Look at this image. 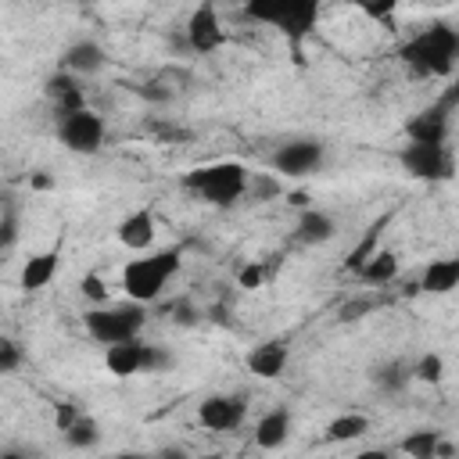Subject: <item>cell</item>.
<instances>
[{
    "mask_svg": "<svg viewBox=\"0 0 459 459\" xmlns=\"http://www.w3.org/2000/svg\"><path fill=\"white\" fill-rule=\"evenodd\" d=\"M57 140L72 154H97L100 143H104V118L90 108L57 115Z\"/></svg>",
    "mask_w": 459,
    "mask_h": 459,
    "instance_id": "obj_7",
    "label": "cell"
},
{
    "mask_svg": "<svg viewBox=\"0 0 459 459\" xmlns=\"http://www.w3.org/2000/svg\"><path fill=\"white\" fill-rule=\"evenodd\" d=\"M455 90H448L434 108H427V111H420L416 118H409V126H405V136H409V143H430V147H441L445 140H448V115H452V108H455Z\"/></svg>",
    "mask_w": 459,
    "mask_h": 459,
    "instance_id": "obj_9",
    "label": "cell"
},
{
    "mask_svg": "<svg viewBox=\"0 0 459 459\" xmlns=\"http://www.w3.org/2000/svg\"><path fill=\"white\" fill-rule=\"evenodd\" d=\"M86 323V333L93 341H100L104 348L111 344H122V341H133L140 337L143 323H147V305H136V301H126V305H97L82 316Z\"/></svg>",
    "mask_w": 459,
    "mask_h": 459,
    "instance_id": "obj_4",
    "label": "cell"
},
{
    "mask_svg": "<svg viewBox=\"0 0 459 459\" xmlns=\"http://www.w3.org/2000/svg\"><path fill=\"white\" fill-rule=\"evenodd\" d=\"M387 219H391V215H380V219H377V222H373L366 233H362V240L351 247V255L344 258V269H348V273H355V269H359V265H362L369 255H377V251H380V237H384Z\"/></svg>",
    "mask_w": 459,
    "mask_h": 459,
    "instance_id": "obj_24",
    "label": "cell"
},
{
    "mask_svg": "<svg viewBox=\"0 0 459 459\" xmlns=\"http://www.w3.org/2000/svg\"><path fill=\"white\" fill-rule=\"evenodd\" d=\"M54 276H57V251H39V255H29V258H25L22 276H18V287H22L25 294H36V290H43Z\"/></svg>",
    "mask_w": 459,
    "mask_h": 459,
    "instance_id": "obj_16",
    "label": "cell"
},
{
    "mask_svg": "<svg viewBox=\"0 0 459 459\" xmlns=\"http://www.w3.org/2000/svg\"><path fill=\"white\" fill-rule=\"evenodd\" d=\"M18 344L14 341H7V337H0V373H7V369H14L18 366Z\"/></svg>",
    "mask_w": 459,
    "mask_h": 459,
    "instance_id": "obj_34",
    "label": "cell"
},
{
    "mask_svg": "<svg viewBox=\"0 0 459 459\" xmlns=\"http://www.w3.org/2000/svg\"><path fill=\"white\" fill-rule=\"evenodd\" d=\"M65 441H68L72 448H93V445L100 441V427H97V420L79 412V416L65 427Z\"/></svg>",
    "mask_w": 459,
    "mask_h": 459,
    "instance_id": "obj_26",
    "label": "cell"
},
{
    "mask_svg": "<svg viewBox=\"0 0 459 459\" xmlns=\"http://www.w3.org/2000/svg\"><path fill=\"white\" fill-rule=\"evenodd\" d=\"M0 459H25V452H14L11 448V452H0Z\"/></svg>",
    "mask_w": 459,
    "mask_h": 459,
    "instance_id": "obj_43",
    "label": "cell"
},
{
    "mask_svg": "<svg viewBox=\"0 0 459 459\" xmlns=\"http://www.w3.org/2000/svg\"><path fill=\"white\" fill-rule=\"evenodd\" d=\"M244 14H247L251 22L276 25V29L298 47V39L316 25L319 4H316V0H251V4H244Z\"/></svg>",
    "mask_w": 459,
    "mask_h": 459,
    "instance_id": "obj_5",
    "label": "cell"
},
{
    "mask_svg": "<svg viewBox=\"0 0 459 459\" xmlns=\"http://www.w3.org/2000/svg\"><path fill=\"white\" fill-rule=\"evenodd\" d=\"M265 280H269V265H265V262H247V265H240V273H237V283H240L244 290H258Z\"/></svg>",
    "mask_w": 459,
    "mask_h": 459,
    "instance_id": "obj_28",
    "label": "cell"
},
{
    "mask_svg": "<svg viewBox=\"0 0 459 459\" xmlns=\"http://www.w3.org/2000/svg\"><path fill=\"white\" fill-rule=\"evenodd\" d=\"M416 287L427 290V294H452L459 287V258H434L423 269Z\"/></svg>",
    "mask_w": 459,
    "mask_h": 459,
    "instance_id": "obj_18",
    "label": "cell"
},
{
    "mask_svg": "<svg viewBox=\"0 0 459 459\" xmlns=\"http://www.w3.org/2000/svg\"><path fill=\"white\" fill-rule=\"evenodd\" d=\"M437 459H455V445H452L448 437L437 441Z\"/></svg>",
    "mask_w": 459,
    "mask_h": 459,
    "instance_id": "obj_39",
    "label": "cell"
},
{
    "mask_svg": "<svg viewBox=\"0 0 459 459\" xmlns=\"http://www.w3.org/2000/svg\"><path fill=\"white\" fill-rule=\"evenodd\" d=\"M115 459H151V455L147 452H118Z\"/></svg>",
    "mask_w": 459,
    "mask_h": 459,
    "instance_id": "obj_42",
    "label": "cell"
},
{
    "mask_svg": "<svg viewBox=\"0 0 459 459\" xmlns=\"http://www.w3.org/2000/svg\"><path fill=\"white\" fill-rule=\"evenodd\" d=\"M247 190H251L258 201H265V197H276V194H280V183H276L273 176H255V179H247Z\"/></svg>",
    "mask_w": 459,
    "mask_h": 459,
    "instance_id": "obj_32",
    "label": "cell"
},
{
    "mask_svg": "<svg viewBox=\"0 0 459 459\" xmlns=\"http://www.w3.org/2000/svg\"><path fill=\"white\" fill-rule=\"evenodd\" d=\"M151 459H190V455H186L179 445H165V448H158Z\"/></svg>",
    "mask_w": 459,
    "mask_h": 459,
    "instance_id": "obj_36",
    "label": "cell"
},
{
    "mask_svg": "<svg viewBox=\"0 0 459 459\" xmlns=\"http://www.w3.org/2000/svg\"><path fill=\"white\" fill-rule=\"evenodd\" d=\"M75 416H79V409H72V405H61V409H57V430H65V427H68Z\"/></svg>",
    "mask_w": 459,
    "mask_h": 459,
    "instance_id": "obj_37",
    "label": "cell"
},
{
    "mask_svg": "<svg viewBox=\"0 0 459 459\" xmlns=\"http://www.w3.org/2000/svg\"><path fill=\"white\" fill-rule=\"evenodd\" d=\"M14 240H18V212L14 208H4L0 212V251L14 247Z\"/></svg>",
    "mask_w": 459,
    "mask_h": 459,
    "instance_id": "obj_30",
    "label": "cell"
},
{
    "mask_svg": "<svg viewBox=\"0 0 459 459\" xmlns=\"http://www.w3.org/2000/svg\"><path fill=\"white\" fill-rule=\"evenodd\" d=\"M190 459H215V455H190Z\"/></svg>",
    "mask_w": 459,
    "mask_h": 459,
    "instance_id": "obj_44",
    "label": "cell"
},
{
    "mask_svg": "<svg viewBox=\"0 0 459 459\" xmlns=\"http://www.w3.org/2000/svg\"><path fill=\"white\" fill-rule=\"evenodd\" d=\"M140 97H147V100H154V104H165L169 97H172V90H154V82H147V86H133Z\"/></svg>",
    "mask_w": 459,
    "mask_h": 459,
    "instance_id": "obj_35",
    "label": "cell"
},
{
    "mask_svg": "<svg viewBox=\"0 0 459 459\" xmlns=\"http://www.w3.org/2000/svg\"><path fill=\"white\" fill-rule=\"evenodd\" d=\"M394 273H398V258H394V251H384V247H380L377 255H369V258L355 269V276H359L362 283H373V287L391 283Z\"/></svg>",
    "mask_w": 459,
    "mask_h": 459,
    "instance_id": "obj_21",
    "label": "cell"
},
{
    "mask_svg": "<svg viewBox=\"0 0 459 459\" xmlns=\"http://www.w3.org/2000/svg\"><path fill=\"white\" fill-rule=\"evenodd\" d=\"M409 380H412V369H409L402 359H391V362H384V366L373 369V384H377L380 391H387V394L405 391Z\"/></svg>",
    "mask_w": 459,
    "mask_h": 459,
    "instance_id": "obj_25",
    "label": "cell"
},
{
    "mask_svg": "<svg viewBox=\"0 0 459 459\" xmlns=\"http://www.w3.org/2000/svg\"><path fill=\"white\" fill-rule=\"evenodd\" d=\"M118 244L129 251H147L154 244V212L151 208H136L118 222Z\"/></svg>",
    "mask_w": 459,
    "mask_h": 459,
    "instance_id": "obj_14",
    "label": "cell"
},
{
    "mask_svg": "<svg viewBox=\"0 0 459 459\" xmlns=\"http://www.w3.org/2000/svg\"><path fill=\"white\" fill-rule=\"evenodd\" d=\"M244 416H247V398L244 394H212V398H204L197 405L201 427L219 430V434L222 430H237L244 423Z\"/></svg>",
    "mask_w": 459,
    "mask_h": 459,
    "instance_id": "obj_12",
    "label": "cell"
},
{
    "mask_svg": "<svg viewBox=\"0 0 459 459\" xmlns=\"http://www.w3.org/2000/svg\"><path fill=\"white\" fill-rule=\"evenodd\" d=\"M366 430H369V416H362V412H344V416H337V420L326 423V441H330V445L359 441Z\"/></svg>",
    "mask_w": 459,
    "mask_h": 459,
    "instance_id": "obj_22",
    "label": "cell"
},
{
    "mask_svg": "<svg viewBox=\"0 0 459 459\" xmlns=\"http://www.w3.org/2000/svg\"><path fill=\"white\" fill-rule=\"evenodd\" d=\"M402 165L416 179H448L452 176V151L448 143L430 147V143H405L402 147Z\"/></svg>",
    "mask_w": 459,
    "mask_h": 459,
    "instance_id": "obj_10",
    "label": "cell"
},
{
    "mask_svg": "<svg viewBox=\"0 0 459 459\" xmlns=\"http://www.w3.org/2000/svg\"><path fill=\"white\" fill-rule=\"evenodd\" d=\"M294 233H298L301 244H326V240L337 237V222H333V215H326L319 208H305L298 215V230Z\"/></svg>",
    "mask_w": 459,
    "mask_h": 459,
    "instance_id": "obj_19",
    "label": "cell"
},
{
    "mask_svg": "<svg viewBox=\"0 0 459 459\" xmlns=\"http://www.w3.org/2000/svg\"><path fill=\"white\" fill-rule=\"evenodd\" d=\"M287 341H280V337H273V341H262V344H255L251 351H247V373H255L258 380H276L283 369H287Z\"/></svg>",
    "mask_w": 459,
    "mask_h": 459,
    "instance_id": "obj_13",
    "label": "cell"
},
{
    "mask_svg": "<svg viewBox=\"0 0 459 459\" xmlns=\"http://www.w3.org/2000/svg\"><path fill=\"white\" fill-rule=\"evenodd\" d=\"M169 362H172L169 351H161L158 344H143L140 337L122 341V344H111V348L104 351V366H108V373L118 377V380L136 377V373H158V369H165Z\"/></svg>",
    "mask_w": 459,
    "mask_h": 459,
    "instance_id": "obj_6",
    "label": "cell"
},
{
    "mask_svg": "<svg viewBox=\"0 0 459 459\" xmlns=\"http://www.w3.org/2000/svg\"><path fill=\"white\" fill-rule=\"evenodd\" d=\"M373 308H377V301H373V298H355V301L341 305V323H355V319L369 316Z\"/></svg>",
    "mask_w": 459,
    "mask_h": 459,
    "instance_id": "obj_31",
    "label": "cell"
},
{
    "mask_svg": "<svg viewBox=\"0 0 459 459\" xmlns=\"http://www.w3.org/2000/svg\"><path fill=\"white\" fill-rule=\"evenodd\" d=\"M222 43H226V29H222V22H219L215 4L194 7L190 18H186V47H190L194 54H212V50H219Z\"/></svg>",
    "mask_w": 459,
    "mask_h": 459,
    "instance_id": "obj_11",
    "label": "cell"
},
{
    "mask_svg": "<svg viewBox=\"0 0 459 459\" xmlns=\"http://www.w3.org/2000/svg\"><path fill=\"white\" fill-rule=\"evenodd\" d=\"M104 47L97 39H75L65 50V72L68 75H97L104 68Z\"/></svg>",
    "mask_w": 459,
    "mask_h": 459,
    "instance_id": "obj_15",
    "label": "cell"
},
{
    "mask_svg": "<svg viewBox=\"0 0 459 459\" xmlns=\"http://www.w3.org/2000/svg\"><path fill=\"white\" fill-rule=\"evenodd\" d=\"M287 434H290V412H287V409H273V412H265V416L258 420V427H255V445H258V448H280V445L287 441Z\"/></svg>",
    "mask_w": 459,
    "mask_h": 459,
    "instance_id": "obj_20",
    "label": "cell"
},
{
    "mask_svg": "<svg viewBox=\"0 0 459 459\" xmlns=\"http://www.w3.org/2000/svg\"><path fill=\"white\" fill-rule=\"evenodd\" d=\"M441 437L445 434L437 427H420V430H412V434L402 437V452L409 459H437V441Z\"/></svg>",
    "mask_w": 459,
    "mask_h": 459,
    "instance_id": "obj_23",
    "label": "cell"
},
{
    "mask_svg": "<svg viewBox=\"0 0 459 459\" xmlns=\"http://www.w3.org/2000/svg\"><path fill=\"white\" fill-rule=\"evenodd\" d=\"M79 290H82L86 301H93V305H108V287H104V280H100L97 273H86V276L79 280Z\"/></svg>",
    "mask_w": 459,
    "mask_h": 459,
    "instance_id": "obj_29",
    "label": "cell"
},
{
    "mask_svg": "<svg viewBox=\"0 0 459 459\" xmlns=\"http://www.w3.org/2000/svg\"><path fill=\"white\" fill-rule=\"evenodd\" d=\"M247 179H251V172L240 161H215V165H201V169L186 172L183 186L215 208H230L247 194Z\"/></svg>",
    "mask_w": 459,
    "mask_h": 459,
    "instance_id": "obj_3",
    "label": "cell"
},
{
    "mask_svg": "<svg viewBox=\"0 0 459 459\" xmlns=\"http://www.w3.org/2000/svg\"><path fill=\"white\" fill-rule=\"evenodd\" d=\"M355 459H391V452L387 448H362Z\"/></svg>",
    "mask_w": 459,
    "mask_h": 459,
    "instance_id": "obj_40",
    "label": "cell"
},
{
    "mask_svg": "<svg viewBox=\"0 0 459 459\" xmlns=\"http://www.w3.org/2000/svg\"><path fill=\"white\" fill-rule=\"evenodd\" d=\"M412 377H416V380H427V384H437V380L445 377V359H441V355H434V351H430V355H423V359L412 366Z\"/></svg>",
    "mask_w": 459,
    "mask_h": 459,
    "instance_id": "obj_27",
    "label": "cell"
},
{
    "mask_svg": "<svg viewBox=\"0 0 459 459\" xmlns=\"http://www.w3.org/2000/svg\"><path fill=\"white\" fill-rule=\"evenodd\" d=\"M47 97L57 104V115H68V111H79V108H86V97H82V86L75 82V75H68V72H54L50 79H47Z\"/></svg>",
    "mask_w": 459,
    "mask_h": 459,
    "instance_id": "obj_17",
    "label": "cell"
},
{
    "mask_svg": "<svg viewBox=\"0 0 459 459\" xmlns=\"http://www.w3.org/2000/svg\"><path fill=\"white\" fill-rule=\"evenodd\" d=\"M197 316H201V312H194L186 298H179V301H172V305H169V319H176L179 326H194V323H197Z\"/></svg>",
    "mask_w": 459,
    "mask_h": 459,
    "instance_id": "obj_33",
    "label": "cell"
},
{
    "mask_svg": "<svg viewBox=\"0 0 459 459\" xmlns=\"http://www.w3.org/2000/svg\"><path fill=\"white\" fill-rule=\"evenodd\" d=\"M32 186H36V190H50V186H54V179H50L47 172H36V176H32Z\"/></svg>",
    "mask_w": 459,
    "mask_h": 459,
    "instance_id": "obj_41",
    "label": "cell"
},
{
    "mask_svg": "<svg viewBox=\"0 0 459 459\" xmlns=\"http://www.w3.org/2000/svg\"><path fill=\"white\" fill-rule=\"evenodd\" d=\"M323 158H326V143H319V140H287L273 151L269 165H273V172H280L287 179H301V176L319 172Z\"/></svg>",
    "mask_w": 459,
    "mask_h": 459,
    "instance_id": "obj_8",
    "label": "cell"
},
{
    "mask_svg": "<svg viewBox=\"0 0 459 459\" xmlns=\"http://www.w3.org/2000/svg\"><path fill=\"white\" fill-rule=\"evenodd\" d=\"M287 204H294V208L305 212V208H308V194H305V190H294V194H287Z\"/></svg>",
    "mask_w": 459,
    "mask_h": 459,
    "instance_id": "obj_38",
    "label": "cell"
},
{
    "mask_svg": "<svg viewBox=\"0 0 459 459\" xmlns=\"http://www.w3.org/2000/svg\"><path fill=\"white\" fill-rule=\"evenodd\" d=\"M179 262H183V251L179 247H165V251H154V255H143V258H133L126 262L122 269V290L129 301L136 305H151L161 298L169 276L179 273Z\"/></svg>",
    "mask_w": 459,
    "mask_h": 459,
    "instance_id": "obj_1",
    "label": "cell"
},
{
    "mask_svg": "<svg viewBox=\"0 0 459 459\" xmlns=\"http://www.w3.org/2000/svg\"><path fill=\"white\" fill-rule=\"evenodd\" d=\"M455 54H459V32L448 25H430L402 47V61L416 75H448L455 68Z\"/></svg>",
    "mask_w": 459,
    "mask_h": 459,
    "instance_id": "obj_2",
    "label": "cell"
}]
</instances>
